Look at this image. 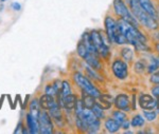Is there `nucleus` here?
<instances>
[{
	"mask_svg": "<svg viewBox=\"0 0 159 134\" xmlns=\"http://www.w3.org/2000/svg\"><path fill=\"white\" fill-rule=\"evenodd\" d=\"M45 93L50 95V96L55 97V98H56V96H57V92H56V90L54 89V87H53L52 84H49L45 87Z\"/></svg>",
	"mask_w": 159,
	"mask_h": 134,
	"instance_id": "obj_30",
	"label": "nucleus"
},
{
	"mask_svg": "<svg viewBox=\"0 0 159 134\" xmlns=\"http://www.w3.org/2000/svg\"><path fill=\"white\" fill-rule=\"evenodd\" d=\"M43 109H42V107H40L39 102H38L37 98L32 99L29 102V113L31 115H33L35 118H38V116H39V113Z\"/></svg>",
	"mask_w": 159,
	"mask_h": 134,
	"instance_id": "obj_19",
	"label": "nucleus"
},
{
	"mask_svg": "<svg viewBox=\"0 0 159 134\" xmlns=\"http://www.w3.org/2000/svg\"><path fill=\"white\" fill-rule=\"evenodd\" d=\"M25 127L28 128L30 134H37L39 133V123L38 118H35L30 113L25 114Z\"/></svg>",
	"mask_w": 159,
	"mask_h": 134,
	"instance_id": "obj_11",
	"label": "nucleus"
},
{
	"mask_svg": "<svg viewBox=\"0 0 159 134\" xmlns=\"http://www.w3.org/2000/svg\"><path fill=\"white\" fill-rule=\"evenodd\" d=\"M105 25V32L108 37L109 41L117 43V45H125L127 43V40L125 39L124 35L120 30L119 25H118L117 21L111 16H106L104 20Z\"/></svg>",
	"mask_w": 159,
	"mask_h": 134,
	"instance_id": "obj_3",
	"label": "nucleus"
},
{
	"mask_svg": "<svg viewBox=\"0 0 159 134\" xmlns=\"http://www.w3.org/2000/svg\"><path fill=\"white\" fill-rule=\"evenodd\" d=\"M138 2H139L140 6L142 7L145 13H148L150 16H152L155 19L157 18V11H156L155 6L151 2V0H138Z\"/></svg>",
	"mask_w": 159,
	"mask_h": 134,
	"instance_id": "obj_16",
	"label": "nucleus"
},
{
	"mask_svg": "<svg viewBox=\"0 0 159 134\" xmlns=\"http://www.w3.org/2000/svg\"><path fill=\"white\" fill-rule=\"evenodd\" d=\"M114 10L115 13L117 14V16L120 17V19H123L125 21H127L129 24L135 25L136 28H138L139 21L136 19V17L133 15V13L130 12L129 7L125 4V2L123 0H114Z\"/></svg>",
	"mask_w": 159,
	"mask_h": 134,
	"instance_id": "obj_5",
	"label": "nucleus"
},
{
	"mask_svg": "<svg viewBox=\"0 0 159 134\" xmlns=\"http://www.w3.org/2000/svg\"><path fill=\"white\" fill-rule=\"evenodd\" d=\"M156 108H157V112L159 113V97H158V100H157V106H156Z\"/></svg>",
	"mask_w": 159,
	"mask_h": 134,
	"instance_id": "obj_38",
	"label": "nucleus"
},
{
	"mask_svg": "<svg viewBox=\"0 0 159 134\" xmlns=\"http://www.w3.org/2000/svg\"><path fill=\"white\" fill-rule=\"evenodd\" d=\"M156 50H157V52L159 53V43H157V45H156Z\"/></svg>",
	"mask_w": 159,
	"mask_h": 134,
	"instance_id": "obj_39",
	"label": "nucleus"
},
{
	"mask_svg": "<svg viewBox=\"0 0 159 134\" xmlns=\"http://www.w3.org/2000/svg\"><path fill=\"white\" fill-rule=\"evenodd\" d=\"M61 109H63V108H61L60 105H56L55 107L48 110V113H49L50 116L52 117V119H54V118H61V117H63V111H61Z\"/></svg>",
	"mask_w": 159,
	"mask_h": 134,
	"instance_id": "obj_22",
	"label": "nucleus"
},
{
	"mask_svg": "<svg viewBox=\"0 0 159 134\" xmlns=\"http://www.w3.org/2000/svg\"><path fill=\"white\" fill-rule=\"evenodd\" d=\"M0 1H1V2H4V1H7V0H0Z\"/></svg>",
	"mask_w": 159,
	"mask_h": 134,
	"instance_id": "obj_40",
	"label": "nucleus"
},
{
	"mask_svg": "<svg viewBox=\"0 0 159 134\" xmlns=\"http://www.w3.org/2000/svg\"><path fill=\"white\" fill-rule=\"evenodd\" d=\"M112 97L108 94H101L96 98V105L103 110H108L111 107Z\"/></svg>",
	"mask_w": 159,
	"mask_h": 134,
	"instance_id": "obj_15",
	"label": "nucleus"
},
{
	"mask_svg": "<svg viewBox=\"0 0 159 134\" xmlns=\"http://www.w3.org/2000/svg\"><path fill=\"white\" fill-rule=\"evenodd\" d=\"M86 72H87V77H91V78L96 79V80H98V81H103V78L97 73V71L90 68L89 66L86 67Z\"/></svg>",
	"mask_w": 159,
	"mask_h": 134,
	"instance_id": "obj_25",
	"label": "nucleus"
},
{
	"mask_svg": "<svg viewBox=\"0 0 159 134\" xmlns=\"http://www.w3.org/2000/svg\"><path fill=\"white\" fill-rule=\"evenodd\" d=\"M104 127L109 133H116L119 131V129L121 128V125H120L116 119H114V118L111 117V118H107V119L105 120Z\"/></svg>",
	"mask_w": 159,
	"mask_h": 134,
	"instance_id": "obj_18",
	"label": "nucleus"
},
{
	"mask_svg": "<svg viewBox=\"0 0 159 134\" xmlns=\"http://www.w3.org/2000/svg\"><path fill=\"white\" fill-rule=\"evenodd\" d=\"M139 105L143 110H154L157 106V100L153 95L141 94L139 96Z\"/></svg>",
	"mask_w": 159,
	"mask_h": 134,
	"instance_id": "obj_10",
	"label": "nucleus"
},
{
	"mask_svg": "<svg viewBox=\"0 0 159 134\" xmlns=\"http://www.w3.org/2000/svg\"><path fill=\"white\" fill-rule=\"evenodd\" d=\"M151 92H152V95L154 97H159V84H156V86L152 89V91Z\"/></svg>",
	"mask_w": 159,
	"mask_h": 134,
	"instance_id": "obj_35",
	"label": "nucleus"
},
{
	"mask_svg": "<svg viewBox=\"0 0 159 134\" xmlns=\"http://www.w3.org/2000/svg\"><path fill=\"white\" fill-rule=\"evenodd\" d=\"M112 118L116 119L120 125H122V123L126 120V114H125L124 111L118 109L117 111H115V112L112 113Z\"/></svg>",
	"mask_w": 159,
	"mask_h": 134,
	"instance_id": "obj_23",
	"label": "nucleus"
},
{
	"mask_svg": "<svg viewBox=\"0 0 159 134\" xmlns=\"http://www.w3.org/2000/svg\"><path fill=\"white\" fill-rule=\"evenodd\" d=\"M127 2V6L129 7L130 12L133 13V15L136 17V19L140 22L141 24H143L145 28L150 30H156L158 28V24L156 21L155 18L145 13L143 11V9L140 6L138 0H125Z\"/></svg>",
	"mask_w": 159,
	"mask_h": 134,
	"instance_id": "obj_2",
	"label": "nucleus"
},
{
	"mask_svg": "<svg viewBox=\"0 0 159 134\" xmlns=\"http://www.w3.org/2000/svg\"><path fill=\"white\" fill-rule=\"evenodd\" d=\"M145 120L144 118H143L141 115H136V116L133 117L132 122H130V125L133 126V127H142L143 125H144Z\"/></svg>",
	"mask_w": 159,
	"mask_h": 134,
	"instance_id": "obj_27",
	"label": "nucleus"
},
{
	"mask_svg": "<svg viewBox=\"0 0 159 134\" xmlns=\"http://www.w3.org/2000/svg\"><path fill=\"white\" fill-rule=\"evenodd\" d=\"M38 123H39V133L42 134H52L54 133V123L52 117L48 113V111L42 110L38 116Z\"/></svg>",
	"mask_w": 159,
	"mask_h": 134,
	"instance_id": "obj_8",
	"label": "nucleus"
},
{
	"mask_svg": "<svg viewBox=\"0 0 159 134\" xmlns=\"http://www.w3.org/2000/svg\"><path fill=\"white\" fill-rule=\"evenodd\" d=\"M76 116H81L83 117V119L85 120L87 126H88V131L89 133H97L100 130V119L96 115L93 114V112L90 109H86L84 108L82 113L80 114H74Z\"/></svg>",
	"mask_w": 159,
	"mask_h": 134,
	"instance_id": "obj_7",
	"label": "nucleus"
},
{
	"mask_svg": "<svg viewBox=\"0 0 159 134\" xmlns=\"http://www.w3.org/2000/svg\"><path fill=\"white\" fill-rule=\"evenodd\" d=\"M159 69V58L152 57L151 59V63L148 67V73H154Z\"/></svg>",
	"mask_w": 159,
	"mask_h": 134,
	"instance_id": "obj_24",
	"label": "nucleus"
},
{
	"mask_svg": "<svg viewBox=\"0 0 159 134\" xmlns=\"http://www.w3.org/2000/svg\"><path fill=\"white\" fill-rule=\"evenodd\" d=\"M121 55H122L123 59L129 63V61H130L133 59V50L129 48H127V47L123 48L121 50Z\"/></svg>",
	"mask_w": 159,
	"mask_h": 134,
	"instance_id": "obj_26",
	"label": "nucleus"
},
{
	"mask_svg": "<svg viewBox=\"0 0 159 134\" xmlns=\"http://www.w3.org/2000/svg\"><path fill=\"white\" fill-rule=\"evenodd\" d=\"M24 127H25V125H24V123H22V120H19V123H18V125H17L16 129H15L14 133H15V134H17V133H22Z\"/></svg>",
	"mask_w": 159,
	"mask_h": 134,
	"instance_id": "obj_34",
	"label": "nucleus"
},
{
	"mask_svg": "<svg viewBox=\"0 0 159 134\" xmlns=\"http://www.w3.org/2000/svg\"><path fill=\"white\" fill-rule=\"evenodd\" d=\"M114 102L117 109L122 110V111H124V112H129L130 110V108H129L130 102H129V96H127L126 94H119L116 98H115Z\"/></svg>",
	"mask_w": 159,
	"mask_h": 134,
	"instance_id": "obj_12",
	"label": "nucleus"
},
{
	"mask_svg": "<svg viewBox=\"0 0 159 134\" xmlns=\"http://www.w3.org/2000/svg\"><path fill=\"white\" fill-rule=\"evenodd\" d=\"M72 78H73L74 84L81 89V91L86 92L87 94L93 96L94 98L99 97L100 95L102 94L101 91H100L96 86H93V84L89 80L88 77L86 75H83V74L80 73V72H75V73H73Z\"/></svg>",
	"mask_w": 159,
	"mask_h": 134,
	"instance_id": "obj_4",
	"label": "nucleus"
},
{
	"mask_svg": "<svg viewBox=\"0 0 159 134\" xmlns=\"http://www.w3.org/2000/svg\"><path fill=\"white\" fill-rule=\"evenodd\" d=\"M144 69H145V64L143 63H141V61H137L135 64V72H137V73H143L144 72Z\"/></svg>",
	"mask_w": 159,
	"mask_h": 134,
	"instance_id": "obj_31",
	"label": "nucleus"
},
{
	"mask_svg": "<svg viewBox=\"0 0 159 134\" xmlns=\"http://www.w3.org/2000/svg\"><path fill=\"white\" fill-rule=\"evenodd\" d=\"M91 111L93 112V114L96 115L97 117L99 118V119H104L105 118V113H104V110L101 109V108H99L97 105H94V107L92 108Z\"/></svg>",
	"mask_w": 159,
	"mask_h": 134,
	"instance_id": "obj_29",
	"label": "nucleus"
},
{
	"mask_svg": "<svg viewBox=\"0 0 159 134\" xmlns=\"http://www.w3.org/2000/svg\"><path fill=\"white\" fill-rule=\"evenodd\" d=\"M89 38H90L91 43L93 47L97 49L99 55L102 56L103 58H107L109 55V48L108 45L105 42L104 37L100 31L92 30L89 32Z\"/></svg>",
	"mask_w": 159,
	"mask_h": 134,
	"instance_id": "obj_6",
	"label": "nucleus"
},
{
	"mask_svg": "<svg viewBox=\"0 0 159 134\" xmlns=\"http://www.w3.org/2000/svg\"><path fill=\"white\" fill-rule=\"evenodd\" d=\"M82 104H83L84 108H86V109H92V108L94 107V105H96V98H94L93 96H91V95L87 94L86 92H83L82 91Z\"/></svg>",
	"mask_w": 159,
	"mask_h": 134,
	"instance_id": "obj_20",
	"label": "nucleus"
},
{
	"mask_svg": "<svg viewBox=\"0 0 159 134\" xmlns=\"http://www.w3.org/2000/svg\"><path fill=\"white\" fill-rule=\"evenodd\" d=\"M61 84H63V81L60 80V79H55V80L52 82L53 87H54V89L56 90V92H57V94H60V93H61Z\"/></svg>",
	"mask_w": 159,
	"mask_h": 134,
	"instance_id": "obj_33",
	"label": "nucleus"
},
{
	"mask_svg": "<svg viewBox=\"0 0 159 134\" xmlns=\"http://www.w3.org/2000/svg\"><path fill=\"white\" fill-rule=\"evenodd\" d=\"M76 53H78V55L81 57L82 59H85L87 56H88V49L85 45V43L83 42L82 40L79 41L78 45H76Z\"/></svg>",
	"mask_w": 159,
	"mask_h": 134,
	"instance_id": "obj_21",
	"label": "nucleus"
},
{
	"mask_svg": "<svg viewBox=\"0 0 159 134\" xmlns=\"http://www.w3.org/2000/svg\"><path fill=\"white\" fill-rule=\"evenodd\" d=\"M129 122L126 119V120H125V122L121 125V128H123V129H125V130H126V129H129Z\"/></svg>",
	"mask_w": 159,
	"mask_h": 134,
	"instance_id": "obj_37",
	"label": "nucleus"
},
{
	"mask_svg": "<svg viewBox=\"0 0 159 134\" xmlns=\"http://www.w3.org/2000/svg\"><path fill=\"white\" fill-rule=\"evenodd\" d=\"M84 60L86 61L87 66H89L90 68L93 69V70L99 71L102 69V63L99 59V56L92 55V54H88V56H87Z\"/></svg>",
	"mask_w": 159,
	"mask_h": 134,
	"instance_id": "obj_17",
	"label": "nucleus"
},
{
	"mask_svg": "<svg viewBox=\"0 0 159 134\" xmlns=\"http://www.w3.org/2000/svg\"><path fill=\"white\" fill-rule=\"evenodd\" d=\"M38 102H39V105H40V107H42V109L46 110V111L50 110L51 108H53V107H55L56 105H58L55 97L50 96V95H48L46 93L40 95V97L38 98Z\"/></svg>",
	"mask_w": 159,
	"mask_h": 134,
	"instance_id": "obj_13",
	"label": "nucleus"
},
{
	"mask_svg": "<svg viewBox=\"0 0 159 134\" xmlns=\"http://www.w3.org/2000/svg\"><path fill=\"white\" fill-rule=\"evenodd\" d=\"M111 71L116 78L123 80L129 76V66L121 59H116L111 64Z\"/></svg>",
	"mask_w": 159,
	"mask_h": 134,
	"instance_id": "obj_9",
	"label": "nucleus"
},
{
	"mask_svg": "<svg viewBox=\"0 0 159 134\" xmlns=\"http://www.w3.org/2000/svg\"><path fill=\"white\" fill-rule=\"evenodd\" d=\"M150 81H151V82H153V84H159V71L154 72L152 75H151V77H150Z\"/></svg>",
	"mask_w": 159,
	"mask_h": 134,
	"instance_id": "obj_32",
	"label": "nucleus"
},
{
	"mask_svg": "<svg viewBox=\"0 0 159 134\" xmlns=\"http://www.w3.org/2000/svg\"><path fill=\"white\" fill-rule=\"evenodd\" d=\"M78 98L79 97L73 93L68 95V96H66V97H64L63 102H61V108H63L67 113H71L73 111L74 107H75Z\"/></svg>",
	"mask_w": 159,
	"mask_h": 134,
	"instance_id": "obj_14",
	"label": "nucleus"
},
{
	"mask_svg": "<svg viewBox=\"0 0 159 134\" xmlns=\"http://www.w3.org/2000/svg\"><path fill=\"white\" fill-rule=\"evenodd\" d=\"M143 115L148 122H153L157 117V112L154 110H143Z\"/></svg>",
	"mask_w": 159,
	"mask_h": 134,
	"instance_id": "obj_28",
	"label": "nucleus"
},
{
	"mask_svg": "<svg viewBox=\"0 0 159 134\" xmlns=\"http://www.w3.org/2000/svg\"><path fill=\"white\" fill-rule=\"evenodd\" d=\"M12 10H14V11H20L21 10V4L19 3V2H13L12 3Z\"/></svg>",
	"mask_w": 159,
	"mask_h": 134,
	"instance_id": "obj_36",
	"label": "nucleus"
},
{
	"mask_svg": "<svg viewBox=\"0 0 159 134\" xmlns=\"http://www.w3.org/2000/svg\"><path fill=\"white\" fill-rule=\"evenodd\" d=\"M117 24L124 35L125 39L127 40V42L134 45L137 50H148L147 45V38L138 30V28H136L135 25L129 24L123 19H119Z\"/></svg>",
	"mask_w": 159,
	"mask_h": 134,
	"instance_id": "obj_1",
	"label": "nucleus"
}]
</instances>
